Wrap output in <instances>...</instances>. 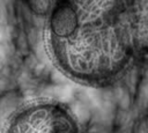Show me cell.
<instances>
[{"mask_svg": "<svg viewBox=\"0 0 148 133\" xmlns=\"http://www.w3.org/2000/svg\"><path fill=\"white\" fill-rule=\"evenodd\" d=\"M143 2H53L44 24L52 64L80 84L106 87L117 82L146 46Z\"/></svg>", "mask_w": 148, "mask_h": 133, "instance_id": "6da1fadb", "label": "cell"}, {"mask_svg": "<svg viewBox=\"0 0 148 133\" xmlns=\"http://www.w3.org/2000/svg\"><path fill=\"white\" fill-rule=\"evenodd\" d=\"M1 133H82V130L68 105L40 97L18 106Z\"/></svg>", "mask_w": 148, "mask_h": 133, "instance_id": "7a4b0ae2", "label": "cell"}]
</instances>
